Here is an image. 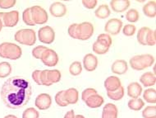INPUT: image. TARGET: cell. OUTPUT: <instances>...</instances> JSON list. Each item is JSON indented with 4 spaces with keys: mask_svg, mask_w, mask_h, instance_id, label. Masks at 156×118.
<instances>
[{
    "mask_svg": "<svg viewBox=\"0 0 156 118\" xmlns=\"http://www.w3.org/2000/svg\"><path fill=\"white\" fill-rule=\"evenodd\" d=\"M0 94L6 107L10 109H19L29 102L32 88L30 82L25 78L13 76L4 82Z\"/></svg>",
    "mask_w": 156,
    "mask_h": 118,
    "instance_id": "cell-1",
    "label": "cell"
},
{
    "mask_svg": "<svg viewBox=\"0 0 156 118\" xmlns=\"http://www.w3.org/2000/svg\"><path fill=\"white\" fill-rule=\"evenodd\" d=\"M154 63V57L150 54H144V55H135L130 59L129 64L132 70H144L146 68L152 66Z\"/></svg>",
    "mask_w": 156,
    "mask_h": 118,
    "instance_id": "cell-2",
    "label": "cell"
},
{
    "mask_svg": "<svg viewBox=\"0 0 156 118\" xmlns=\"http://www.w3.org/2000/svg\"><path fill=\"white\" fill-rule=\"evenodd\" d=\"M22 55L21 47L12 42H3L0 44V57L3 59H18Z\"/></svg>",
    "mask_w": 156,
    "mask_h": 118,
    "instance_id": "cell-3",
    "label": "cell"
},
{
    "mask_svg": "<svg viewBox=\"0 0 156 118\" xmlns=\"http://www.w3.org/2000/svg\"><path fill=\"white\" fill-rule=\"evenodd\" d=\"M14 39L22 45L33 46L36 42V34L32 29H22L15 33Z\"/></svg>",
    "mask_w": 156,
    "mask_h": 118,
    "instance_id": "cell-4",
    "label": "cell"
},
{
    "mask_svg": "<svg viewBox=\"0 0 156 118\" xmlns=\"http://www.w3.org/2000/svg\"><path fill=\"white\" fill-rule=\"evenodd\" d=\"M94 34V26L88 21H84L82 23L77 24L76 27V39L81 40H86L91 37Z\"/></svg>",
    "mask_w": 156,
    "mask_h": 118,
    "instance_id": "cell-5",
    "label": "cell"
},
{
    "mask_svg": "<svg viewBox=\"0 0 156 118\" xmlns=\"http://www.w3.org/2000/svg\"><path fill=\"white\" fill-rule=\"evenodd\" d=\"M31 17L35 25L45 24L48 20L47 12L42 7L38 5L33 6L30 8Z\"/></svg>",
    "mask_w": 156,
    "mask_h": 118,
    "instance_id": "cell-6",
    "label": "cell"
},
{
    "mask_svg": "<svg viewBox=\"0 0 156 118\" xmlns=\"http://www.w3.org/2000/svg\"><path fill=\"white\" fill-rule=\"evenodd\" d=\"M0 20L3 23V27H13L19 21V13L14 10L8 13H0Z\"/></svg>",
    "mask_w": 156,
    "mask_h": 118,
    "instance_id": "cell-7",
    "label": "cell"
},
{
    "mask_svg": "<svg viewBox=\"0 0 156 118\" xmlns=\"http://www.w3.org/2000/svg\"><path fill=\"white\" fill-rule=\"evenodd\" d=\"M38 38L41 42L49 45L54 42L55 40V32L50 26H44L39 29Z\"/></svg>",
    "mask_w": 156,
    "mask_h": 118,
    "instance_id": "cell-8",
    "label": "cell"
},
{
    "mask_svg": "<svg viewBox=\"0 0 156 118\" xmlns=\"http://www.w3.org/2000/svg\"><path fill=\"white\" fill-rule=\"evenodd\" d=\"M41 61L44 65L48 67H54L58 63V55L53 49H47L42 55Z\"/></svg>",
    "mask_w": 156,
    "mask_h": 118,
    "instance_id": "cell-9",
    "label": "cell"
},
{
    "mask_svg": "<svg viewBox=\"0 0 156 118\" xmlns=\"http://www.w3.org/2000/svg\"><path fill=\"white\" fill-rule=\"evenodd\" d=\"M122 27V21L119 18H112L109 19L105 27V31L108 34L116 36L121 32Z\"/></svg>",
    "mask_w": 156,
    "mask_h": 118,
    "instance_id": "cell-10",
    "label": "cell"
},
{
    "mask_svg": "<svg viewBox=\"0 0 156 118\" xmlns=\"http://www.w3.org/2000/svg\"><path fill=\"white\" fill-rule=\"evenodd\" d=\"M52 98L51 96L48 93L39 94L35 101V107L41 111L47 110L51 107Z\"/></svg>",
    "mask_w": 156,
    "mask_h": 118,
    "instance_id": "cell-11",
    "label": "cell"
},
{
    "mask_svg": "<svg viewBox=\"0 0 156 118\" xmlns=\"http://www.w3.org/2000/svg\"><path fill=\"white\" fill-rule=\"evenodd\" d=\"M83 66L86 71L92 72L98 66V59L93 54H87L83 58Z\"/></svg>",
    "mask_w": 156,
    "mask_h": 118,
    "instance_id": "cell-12",
    "label": "cell"
},
{
    "mask_svg": "<svg viewBox=\"0 0 156 118\" xmlns=\"http://www.w3.org/2000/svg\"><path fill=\"white\" fill-rule=\"evenodd\" d=\"M49 12L54 17H62L67 13V8L62 3L55 2L49 7Z\"/></svg>",
    "mask_w": 156,
    "mask_h": 118,
    "instance_id": "cell-13",
    "label": "cell"
},
{
    "mask_svg": "<svg viewBox=\"0 0 156 118\" xmlns=\"http://www.w3.org/2000/svg\"><path fill=\"white\" fill-rule=\"evenodd\" d=\"M121 86V80L117 76H109L105 81V88L107 92L116 91Z\"/></svg>",
    "mask_w": 156,
    "mask_h": 118,
    "instance_id": "cell-14",
    "label": "cell"
},
{
    "mask_svg": "<svg viewBox=\"0 0 156 118\" xmlns=\"http://www.w3.org/2000/svg\"><path fill=\"white\" fill-rule=\"evenodd\" d=\"M111 70L116 74H124L128 70V64L124 59H117L112 64Z\"/></svg>",
    "mask_w": 156,
    "mask_h": 118,
    "instance_id": "cell-15",
    "label": "cell"
},
{
    "mask_svg": "<svg viewBox=\"0 0 156 118\" xmlns=\"http://www.w3.org/2000/svg\"><path fill=\"white\" fill-rule=\"evenodd\" d=\"M110 7L115 13H123L130 7L129 0H112Z\"/></svg>",
    "mask_w": 156,
    "mask_h": 118,
    "instance_id": "cell-16",
    "label": "cell"
},
{
    "mask_svg": "<svg viewBox=\"0 0 156 118\" xmlns=\"http://www.w3.org/2000/svg\"><path fill=\"white\" fill-rule=\"evenodd\" d=\"M119 110L115 104L107 103L102 111V118H118Z\"/></svg>",
    "mask_w": 156,
    "mask_h": 118,
    "instance_id": "cell-17",
    "label": "cell"
},
{
    "mask_svg": "<svg viewBox=\"0 0 156 118\" xmlns=\"http://www.w3.org/2000/svg\"><path fill=\"white\" fill-rule=\"evenodd\" d=\"M104 97L102 96H100V94H94L89 97L86 100V104L87 107H90V108H98L102 106L104 104Z\"/></svg>",
    "mask_w": 156,
    "mask_h": 118,
    "instance_id": "cell-18",
    "label": "cell"
},
{
    "mask_svg": "<svg viewBox=\"0 0 156 118\" xmlns=\"http://www.w3.org/2000/svg\"><path fill=\"white\" fill-rule=\"evenodd\" d=\"M79 98V93L74 88L64 90V99L67 104H76L78 102Z\"/></svg>",
    "mask_w": 156,
    "mask_h": 118,
    "instance_id": "cell-19",
    "label": "cell"
},
{
    "mask_svg": "<svg viewBox=\"0 0 156 118\" xmlns=\"http://www.w3.org/2000/svg\"><path fill=\"white\" fill-rule=\"evenodd\" d=\"M127 95L132 98H138L142 93V87L137 82H133L127 86Z\"/></svg>",
    "mask_w": 156,
    "mask_h": 118,
    "instance_id": "cell-20",
    "label": "cell"
},
{
    "mask_svg": "<svg viewBox=\"0 0 156 118\" xmlns=\"http://www.w3.org/2000/svg\"><path fill=\"white\" fill-rule=\"evenodd\" d=\"M140 82L143 86L145 87H151V86L155 85L156 83V77L155 74H154L151 72L144 73L140 78Z\"/></svg>",
    "mask_w": 156,
    "mask_h": 118,
    "instance_id": "cell-21",
    "label": "cell"
},
{
    "mask_svg": "<svg viewBox=\"0 0 156 118\" xmlns=\"http://www.w3.org/2000/svg\"><path fill=\"white\" fill-rule=\"evenodd\" d=\"M143 13L145 16L150 18H154L156 16V2L155 1H150L145 3L143 7Z\"/></svg>",
    "mask_w": 156,
    "mask_h": 118,
    "instance_id": "cell-22",
    "label": "cell"
},
{
    "mask_svg": "<svg viewBox=\"0 0 156 118\" xmlns=\"http://www.w3.org/2000/svg\"><path fill=\"white\" fill-rule=\"evenodd\" d=\"M110 9L108 8V6L106 5V4L100 5L94 12V15L97 18L99 19L108 18V17L110 16Z\"/></svg>",
    "mask_w": 156,
    "mask_h": 118,
    "instance_id": "cell-23",
    "label": "cell"
},
{
    "mask_svg": "<svg viewBox=\"0 0 156 118\" xmlns=\"http://www.w3.org/2000/svg\"><path fill=\"white\" fill-rule=\"evenodd\" d=\"M127 106L132 111H140L145 106V102L141 98H132L129 100Z\"/></svg>",
    "mask_w": 156,
    "mask_h": 118,
    "instance_id": "cell-24",
    "label": "cell"
},
{
    "mask_svg": "<svg viewBox=\"0 0 156 118\" xmlns=\"http://www.w3.org/2000/svg\"><path fill=\"white\" fill-rule=\"evenodd\" d=\"M143 97L145 102L151 103V104H155L156 102V90L154 89H145L143 93Z\"/></svg>",
    "mask_w": 156,
    "mask_h": 118,
    "instance_id": "cell-25",
    "label": "cell"
},
{
    "mask_svg": "<svg viewBox=\"0 0 156 118\" xmlns=\"http://www.w3.org/2000/svg\"><path fill=\"white\" fill-rule=\"evenodd\" d=\"M12 66L8 62H1L0 63V78H7L11 74Z\"/></svg>",
    "mask_w": 156,
    "mask_h": 118,
    "instance_id": "cell-26",
    "label": "cell"
},
{
    "mask_svg": "<svg viewBox=\"0 0 156 118\" xmlns=\"http://www.w3.org/2000/svg\"><path fill=\"white\" fill-rule=\"evenodd\" d=\"M96 41H98L99 43H100L101 45H103L105 47L107 48H110L111 45L113 43V40H112V38L107 33H103V34H100V35L98 36L97 37Z\"/></svg>",
    "mask_w": 156,
    "mask_h": 118,
    "instance_id": "cell-27",
    "label": "cell"
},
{
    "mask_svg": "<svg viewBox=\"0 0 156 118\" xmlns=\"http://www.w3.org/2000/svg\"><path fill=\"white\" fill-rule=\"evenodd\" d=\"M61 73L59 70H48V78L50 84L58 83L61 80Z\"/></svg>",
    "mask_w": 156,
    "mask_h": 118,
    "instance_id": "cell-28",
    "label": "cell"
},
{
    "mask_svg": "<svg viewBox=\"0 0 156 118\" xmlns=\"http://www.w3.org/2000/svg\"><path fill=\"white\" fill-rule=\"evenodd\" d=\"M107 96L110 98V99L113 100V101H119L121 100L124 96V88L122 86H121L118 90H116L114 92H107Z\"/></svg>",
    "mask_w": 156,
    "mask_h": 118,
    "instance_id": "cell-29",
    "label": "cell"
},
{
    "mask_svg": "<svg viewBox=\"0 0 156 118\" xmlns=\"http://www.w3.org/2000/svg\"><path fill=\"white\" fill-rule=\"evenodd\" d=\"M150 31V28L147 27H141L137 32V41L142 46H146V36Z\"/></svg>",
    "mask_w": 156,
    "mask_h": 118,
    "instance_id": "cell-30",
    "label": "cell"
},
{
    "mask_svg": "<svg viewBox=\"0 0 156 118\" xmlns=\"http://www.w3.org/2000/svg\"><path fill=\"white\" fill-rule=\"evenodd\" d=\"M69 72L73 76H78L82 72V65L81 62L74 61L72 63L69 67Z\"/></svg>",
    "mask_w": 156,
    "mask_h": 118,
    "instance_id": "cell-31",
    "label": "cell"
},
{
    "mask_svg": "<svg viewBox=\"0 0 156 118\" xmlns=\"http://www.w3.org/2000/svg\"><path fill=\"white\" fill-rule=\"evenodd\" d=\"M139 18H140V15H139V13L136 9L132 8V9H130L126 12V19L130 22H132V23L136 22V21H138Z\"/></svg>",
    "mask_w": 156,
    "mask_h": 118,
    "instance_id": "cell-32",
    "label": "cell"
},
{
    "mask_svg": "<svg viewBox=\"0 0 156 118\" xmlns=\"http://www.w3.org/2000/svg\"><path fill=\"white\" fill-rule=\"evenodd\" d=\"M143 118H156V106H147L142 111Z\"/></svg>",
    "mask_w": 156,
    "mask_h": 118,
    "instance_id": "cell-33",
    "label": "cell"
},
{
    "mask_svg": "<svg viewBox=\"0 0 156 118\" xmlns=\"http://www.w3.org/2000/svg\"><path fill=\"white\" fill-rule=\"evenodd\" d=\"M22 20L28 26H35V23L31 17V13H30V8H26L22 13Z\"/></svg>",
    "mask_w": 156,
    "mask_h": 118,
    "instance_id": "cell-34",
    "label": "cell"
},
{
    "mask_svg": "<svg viewBox=\"0 0 156 118\" xmlns=\"http://www.w3.org/2000/svg\"><path fill=\"white\" fill-rule=\"evenodd\" d=\"M40 113L34 107H29L23 112L22 118H39Z\"/></svg>",
    "mask_w": 156,
    "mask_h": 118,
    "instance_id": "cell-35",
    "label": "cell"
},
{
    "mask_svg": "<svg viewBox=\"0 0 156 118\" xmlns=\"http://www.w3.org/2000/svg\"><path fill=\"white\" fill-rule=\"evenodd\" d=\"M92 49H93V51L94 53L97 54V55H105L108 51L109 49L105 47L103 45H101L100 43H99L98 41H94V43L93 44V46H92Z\"/></svg>",
    "mask_w": 156,
    "mask_h": 118,
    "instance_id": "cell-36",
    "label": "cell"
},
{
    "mask_svg": "<svg viewBox=\"0 0 156 118\" xmlns=\"http://www.w3.org/2000/svg\"><path fill=\"white\" fill-rule=\"evenodd\" d=\"M54 99H55V102H56L57 104L58 105L59 107H64L68 106V104L66 102L64 99V90H62V91H59L58 93H57Z\"/></svg>",
    "mask_w": 156,
    "mask_h": 118,
    "instance_id": "cell-37",
    "label": "cell"
},
{
    "mask_svg": "<svg viewBox=\"0 0 156 118\" xmlns=\"http://www.w3.org/2000/svg\"><path fill=\"white\" fill-rule=\"evenodd\" d=\"M146 46H154L156 44V33L154 30L150 29L146 36Z\"/></svg>",
    "mask_w": 156,
    "mask_h": 118,
    "instance_id": "cell-38",
    "label": "cell"
},
{
    "mask_svg": "<svg viewBox=\"0 0 156 118\" xmlns=\"http://www.w3.org/2000/svg\"><path fill=\"white\" fill-rule=\"evenodd\" d=\"M136 27L135 25L132 24L125 25L122 28V33L126 36H132L136 33Z\"/></svg>",
    "mask_w": 156,
    "mask_h": 118,
    "instance_id": "cell-39",
    "label": "cell"
},
{
    "mask_svg": "<svg viewBox=\"0 0 156 118\" xmlns=\"http://www.w3.org/2000/svg\"><path fill=\"white\" fill-rule=\"evenodd\" d=\"M47 47L44 46H38L32 50V55L35 59H41L42 55L47 50Z\"/></svg>",
    "mask_w": 156,
    "mask_h": 118,
    "instance_id": "cell-40",
    "label": "cell"
},
{
    "mask_svg": "<svg viewBox=\"0 0 156 118\" xmlns=\"http://www.w3.org/2000/svg\"><path fill=\"white\" fill-rule=\"evenodd\" d=\"M97 91L96 89H91V88H89V89H85L83 92H82V93H81V99L84 102H86V100L90 97L91 95H94V94H96Z\"/></svg>",
    "mask_w": 156,
    "mask_h": 118,
    "instance_id": "cell-41",
    "label": "cell"
},
{
    "mask_svg": "<svg viewBox=\"0 0 156 118\" xmlns=\"http://www.w3.org/2000/svg\"><path fill=\"white\" fill-rule=\"evenodd\" d=\"M16 0H0V8L3 9L12 8L16 4Z\"/></svg>",
    "mask_w": 156,
    "mask_h": 118,
    "instance_id": "cell-42",
    "label": "cell"
},
{
    "mask_svg": "<svg viewBox=\"0 0 156 118\" xmlns=\"http://www.w3.org/2000/svg\"><path fill=\"white\" fill-rule=\"evenodd\" d=\"M41 82L42 85L51 86L48 78V70H44L41 72Z\"/></svg>",
    "mask_w": 156,
    "mask_h": 118,
    "instance_id": "cell-43",
    "label": "cell"
},
{
    "mask_svg": "<svg viewBox=\"0 0 156 118\" xmlns=\"http://www.w3.org/2000/svg\"><path fill=\"white\" fill-rule=\"evenodd\" d=\"M97 0H83L82 1V4L84 7L88 9H93L96 7L97 5Z\"/></svg>",
    "mask_w": 156,
    "mask_h": 118,
    "instance_id": "cell-44",
    "label": "cell"
},
{
    "mask_svg": "<svg viewBox=\"0 0 156 118\" xmlns=\"http://www.w3.org/2000/svg\"><path fill=\"white\" fill-rule=\"evenodd\" d=\"M78 23H73V24L70 25L68 29H67V32L68 35L70 36L73 39H76V27H77Z\"/></svg>",
    "mask_w": 156,
    "mask_h": 118,
    "instance_id": "cell-45",
    "label": "cell"
},
{
    "mask_svg": "<svg viewBox=\"0 0 156 118\" xmlns=\"http://www.w3.org/2000/svg\"><path fill=\"white\" fill-rule=\"evenodd\" d=\"M41 70H36L32 73V78L38 85H42L41 82Z\"/></svg>",
    "mask_w": 156,
    "mask_h": 118,
    "instance_id": "cell-46",
    "label": "cell"
},
{
    "mask_svg": "<svg viewBox=\"0 0 156 118\" xmlns=\"http://www.w3.org/2000/svg\"><path fill=\"white\" fill-rule=\"evenodd\" d=\"M76 115L75 112H74V111L73 110H70L69 112H67L66 114H65L64 117L63 118H75Z\"/></svg>",
    "mask_w": 156,
    "mask_h": 118,
    "instance_id": "cell-47",
    "label": "cell"
},
{
    "mask_svg": "<svg viewBox=\"0 0 156 118\" xmlns=\"http://www.w3.org/2000/svg\"><path fill=\"white\" fill-rule=\"evenodd\" d=\"M3 118H17V117H16V116H14V115H8Z\"/></svg>",
    "mask_w": 156,
    "mask_h": 118,
    "instance_id": "cell-48",
    "label": "cell"
},
{
    "mask_svg": "<svg viewBox=\"0 0 156 118\" xmlns=\"http://www.w3.org/2000/svg\"><path fill=\"white\" fill-rule=\"evenodd\" d=\"M75 118H86L83 115H76Z\"/></svg>",
    "mask_w": 156,
    "mask_h": 118,
    "instance_id": "cell-49",
    "label": "cell"
},
{
    "mask_svg": "<svg viewBox=\"0 0 156 118\" xmlns=\"http://www.w3.org/2000/svg\"><path fill=\"white\" fill-rule=\"evenodd\" d=\"M3 23H2V21H1V20H0V32H1V30H2V28H3Z\"/></svg>",
    "mask_w": 156,
    "mask_h": 118,
    "instance_id": "cell-50",
    "label": "cell"
}]
</instances>
